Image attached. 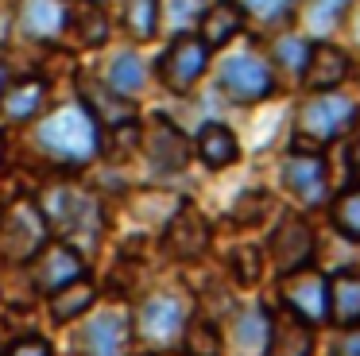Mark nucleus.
Segmentation results:
<instances>
[{
  "label": "nucleus",
  "mask_w": 360,
  "mask_h": 356,
  "mask_svg": "<svg viewBox=\"0 0 360 356\" xmlns=\"http://www.w3.org/2000/svg\"><path fill=\"white\" fill-rule=\"evenodd\" d=\"M35 144L58 167H89L101 151V124L86 113V105H63L39 120Z\"/></svg>",
  "instance_id": "1"
},
{
  "label": "nucleus",
  "mask_w": 360,
  "mask_h": 356,
  "mask_svg": "<svg viewBox=\"0 0 360 356\" xmlns=\"http://www.w3.org/2000/svg\"><path fill=\"white\" fill-rule=\"evenodd\" d=\"M360 120V101L341 89H321L298 105L295 113V144L306 147H329L345 139Z\"/></svg>",
  "instance_id": "2"
},
{
  "label": "nucleus",
  "mask_w": 360,
  "mask_h": 356,
  "mask_svg": "<svg viewBox=\"0 0 360 356\" xmlns=\"http://www.w3.org/2000/svg\"><path fill=\"white\" fill-rule=\"evenodd\" d=\"M279 186L287 190V198L298 209H321L329 201V163L321 155V147H306L295 144L279 163Z\"/></svg>",
  "instance_id": "3"
},
{
  "label": "nucleus",
  "mask_w": 360,
  "mask_h": 356,
  "mask_svg": "<svg viewBox=\"0 0 360 356\" xmlns=\"http://www.w3.org/2000/svg\"><path fill=\"white\" fill-rule=\"evenodd\" d=\"M264 255H267L275 275L310 267V263L318 260V232H314V221L306 213H283L279 221L271 224V232H267Z\"/></svg>",
  "instance_id": "4"
},
{
  "label": "nucleus",
  "mask_w": 360,
  "mask_h": 356,
  "mask_svg": "<svg viewBox=\"0 0 360 356\" xmlns=\"http://www.w3.org/2000/svg\"><path fill=\"white\" fill-rule=\"evenodd\" d=\"M217 89L233 105H259V101H267L275 93V70L256 51H236L221 62Z\"/></svg>",
  "instance_id": "5"
},
{
  "label": "nucleus",
  "mask_w": 360,
  "mask_h": 356,
  "mask_svg": "<svg viewBox=\"0 0 360 356\" xmlns=\"http://www.w3.org/2000/svg\"><path fill=\"white\" fill-rule=\"evenodd\" d=\"M210 46L198 39V31H182V35H171V43H167V51L159 54V82H163V89L171 93H190L198 82H202V74L210 70Z\"/></svg>",
  "instance_id": "6"
},
{
  "label": "nucleus",
  "mask_w": 360,
  "mask_h": 356,
  "mask_svg": "<svg viewBox=\"0 0 360 356\" xmlns=\"http://www.w3.org/2000/svg\"><path fill=\"white\" fill-rule=\"evenodd\" d=\"M279 306L310 325H329V275L314 263L279 275Z\"/></svg>",
  "instance_id": "7"
},
{
  "label": "nucleus",
  "mask_w": 360,
  "mask_h": 356,
  "mask_svg": "<svg viewBox=\"0 0 360 356\" xmlns=\"http://www.w3.org/2000/svg\"><path fill=\"white\" fill-rule=\"evenodd\" d=\"M186 317H190L186 298L163 291V294H151V298L140 302V310H136V317H132V329L140 333V341H148L151 348H171V345H179Z\"/></svg>",
  "instance_id": "8"
},
{
  "label": "nucleus",
  "mask_w": 360,
  "mask_h": 356,
  "mask_svg": "<svg viewBox=\"0 0 360 356\" xmlns=\"http://www.w3.org/2000/svg\"><path fill=\"white\" fill-rule=\"evenodd\" d=\"M47 240H51L47 217H43V209L35 201H16L8 213L0 217V248L16 263H32Z\"/></svg>",
  "instance_id": "9"
},
{
  "label": "nucleus",
  "mask_w": 360,
  "mask_h": 356,
  "mask_svg": "<svg viewBox=\"0 0 360 356\" xmlns=\"http://www.w3.org/2000/svg\"><path fill=\"white\" fill-rule=\"evenodd\" d=\"M39 209H43V217H47V229L66 232V244H70V236L94 232L97 221H101L97 201L89 198L86 190H78V186H55V190L39 201Z\"/></svg>",
  "instance_id": "10"
},
{
  "label": "nucleus",
  "mask_w": 360,
  "mask_h": 356,
  "mask_svg": "<svg viewBox=\"0 0 360 356\" xmlns=\"http://www.w3.org/2000/svg\"><path fill=\"white\" fill-rule=\"evenodd\" d=\"M210 244H213V224L205 221L202 209H194V205L182 201L163 224V248L174 255V260L194 263V260H202V255L210 252Z\"/></svg>",
  "instance_id": "11"
},
{
  "label": "nucleus",
  "mask_w": 360,
  "mask_h": 356,
  "mask_svg": "<svg viewBox=\"0 0 360 356\" xmlns=\"http://www.w3.org/2000/svg\"><path fill=\"white\" fill-rule=\"evenodd\" d=\"M89 275L86 271V260H82V252L74 244H66V240H47V244L39 248V255L32 260V283L35 291L43 294H55L58 286L74 283V279Z\"/></svg>",
  "instance_id": "12"
},
{
  "label": "nucleus",
  "mask_w": 360,
  "mask_h": 356,
  "mask_svg": "<svg viewBox=\"0 0 360 356\" xmlns=\"http://www.w3.org/2000/svg\"><path fill=\"white\" fill-rule=\"evenodd\" d=\"M314 352H318V325H310L306 317L275 306L259 356H314Z\"/></svg>",
  "instance_id": "13"
},
{
  "label": "nucleus",
  "mask_w": 360,
  "mask_h": 356,
  "mask_svg": "<svg viewBox=\"0 0 360 356\" xmlns=\"http://www.w3.org/2000/svg\"><path fill=\"white\" fill-rule=\"evenodd\" d=\"M352 74V58L329 39H310L306 62L298 70L306 93H321V89H341V82Z\"/></svg>",
  "instance_id": "14"
},
{
  "label": "nucleus",
  "mask_w": 360,
  "mask_h": 356,
  "mask_svg": "<svg viewBox=\"0 0 360 356\" xmlns=\"http://www.w3.org/2000/svg\"><path fill=\"white\" fill-rule=\"evenodd\" d=\"M143 155L159 174H174L190 163V139L167 116H151V124L143 128Z\"/></svg>",
  "instance_id": "15"
},
{
  "label": "nucleus",
  "mask_w": 360,
  "mask_h": 356,
  "mask_svg": "<svg viewBox=\"0 0 360 356\" xmlns=\"http://www.w3.org/2000/svg\"><path fill=\"white\" fill-rule=\"evenodd\" d=\"M128 341H132V317L124 310H105L82 333V348L89 356H124Z\"/></svg>",
  "instance_id": "16"
},
{
  "label": "nucleus",
  "mask_w": 360,
  "mask_h": 356,
  "mask_svg": "<svg viewBox=\"0 0 360 356\" xmlns=\"http://www.w3.org/2000/svg\"><path fill=\"white\" fill-rule=\"evenodd\" d=\"M244 23H248V15H244V8L236 4V0H210L202 20H198V39H202L210 51H221V46H229L240 35Z\"/></svg>",
  "instance_id": "17"
},
{
  "label": "nucleus",
  "mask_w": 360,
  "mask_h": 356,
  "mask_svg": "<svg viewBox=\"0 0 360 356\" xmlns=\"http://www.w3.org/2000/svg\"><path fill=\"white\" fill-rule=\"evenodd\" d=\"M194 151L210 170H229V167L240 163V139H236V132L229 128V124L205 120L202 132H198V139H194Z\"/></svg>",
  "instance_id": "18"
},
{
  "label": "nucleus",
  "mask_w": 360,
  "mask_h": 356,
  "mask_svg": "<svg viewBox=\"0 0 360 356\" xmlns=\"http://www.w3.org/2000/svg\"><path fill=\"white\" fill-rule=\"evenodd\" d=\"M47 101V82L43 77H12L0 93V116L12 124H24V120H35Z\"/></svg>",
  "instance_id": "19"
},
{
  "label": "nucleus",
  "mask_w": 360,
  "mask_h": 356,
  "mask_svg": "<svg viewBox=\"0 0 360 356\" xmlns=\"http://www.w3.org/2000/svg\"><path fill=\"white\" fill-rule=\"evenodd\" d=\"M82 105L105 128H132L136 124V105L132 97H120L117 89H97V85L82 82Z\"/></svg>",
  "instance_id": "20"
},
{
  "label": "nucleus",
  "mask_w": 360,
  "mask_h": 356,
  "mask_svg": "<svg viewBox=\"0 0 360 356\" xmlns=\"http://www.w3.org/2000/svg\"><path fill=\"white\" fill-rule=\"evenodd\" d=\"M329 325H360V271H337L329 275Z\"/></svg>",
  "instance_id": "21"
},
{
  "label": "nucleus",
  "mask_w": 360,
  "mask_h": 356,
  "mask_svg": "<svg viewBox=\"0 0 360 356\" xmlns=\"http://www.w3.org/2000/svg\"><path fill=\"white\" fill-rule=\"evenodd\" d=\"M20 23L32 39H43V43H55L66 31V4L63 0H24L20 8Z\"/></svg>",
  "instance_id": "22"
},
{
  "label": "nucleus",
  "mask_w": 360,
  "mask_h": 356,
  "mask_svg": "<svg viewBox=\"0 0 360 356\" xmlns=\"http://www.w3.org/2000/svg\"><path fill=\"white\" fill-rule=\"evenodd\" d=\"M47 298H51V317H55L58 325H70L74 317L89 314V310L97 306V283L89 275H82V279H74V283L58 286Z\"/></svg>",
  "instance_id": "23"
},
{
  "label": "nucleus",
  "mask_w": 360,
  "mask_h": 356,
  "mask_svg": "<svg viewBox=\"0 0 360 356\" xmlns=\"http://www.w3.org/2000/svg\"><path fill=\"white\" fill-rule=\"evenodd\" d=\"M329 213V229L349 244H360V182H349L345 190L329 193L326 201Z\"/></svg>",
  "instance_id": "24"
},
{
  "label": "nucleus",
  "mask_w": 360,
  "mask_h": 356,
  "mask_svg": "<svg viewBox=\"0 0 360 356\" xmlns=\"http://www.w3.org/2000/svg\"><path fill=\"white\" fill-rule=\"evenodd\" d=\"M66 27L78 35L82 46H101L109 39V12L101 8V0H78L74 8H66Z\"/></svg>",
  "instance_id": "25"
},
{
  "label": "nucleus",
  "mask_w": 360,
  "mask_h": 356,
  "mask_svg": "<svg viewBox=\"0 0 360 356\" xmlns=\"http://www.w3.org/2000/svg\"><path fill=\"white\" fill-rule=\"evenodd\" d=\"M267 322H271V306H264V302L236 310V314H233V341H236V348H240V352H248V356L264 352Z\"/></svg>",
  "instance_id": "26"
},
{
  "label": "nucleus",
  "mask_w": 360,
  "mask_h": 356,
  "mask_svg": "<svg viewBox=\"0 0 360 356\" xmlns=\"http://www.w3.org/2000/svg\"><path fill=\"white\" fill-rule=\"evenodd\" d=\"M179 348L186 356H225V333L213 317H186L182 325V337H179Z\"/></svg>",
  "instance_id": "27"
},
{
  "label": "nucleus",
  "mask_w": 360,
  "mask_h": 356,
  "mask_svg": "<svg viewBox=\"0 0 360 356\" xmlns=\"http://www.w3.org/2000/svg\"><path fill=\"white\" fill-rule=\"evenodd\" d=\"M105 85L117 89L120 97H136V93L148 85V66H143V58L136 51H120L117 58L105 66Z\"/></svg>",
  "instance_id": "28"
},
{
  "label": "nucleus",
  "mask_w": 360,
  "mask_h": 356,
  "mask_svg": "<svg viewBox=\"0 0 360 356\" xmlns=\"http://www.w3.org/2000/svg\"><path fill=\"white\" fill-rule=\"evenodd\" d=\"M267 271V255L259 244H236L229 252V275L236 286H256Z\"/></svg>",
  "instance_id": "29"
},
{
  "label": "nucleus",
  "mask_w": 360,
  "mask_h": 356,
  "mask_svg": "<svg viewBox=\"0 0 360 356\" xmlns=\"http://www.w3.org/2000/svg\"><path fill=\"white\" fill-rule=\"evenodd\" d=\"M205 4L210 0H159V27H167L171 35H182L202 20Z\"/></svg>",
  "instance_id": "30"
},
{
  "label": "nucleus",
  "mask_w": 360,
  "mask_h": 356,
  "mask_svg": "<svg viewBox=\"0 0 360 356\" xmlns=\"http://www.w3.org/2000/svg\"><path fill=\"white\" fill-rule=\"evenodd\" d=\"M124 23H128V35H132L136 43L155 39V31H159V0H128Z\"/></svg>",
  "instance_id": "31"
},
{
  "label": "nucleus",
  "mask_w": 360,
  "mask_h": 356,
  "mask_svg": "<svg viewBox=\"0 0 360 356\" xmlns=\"http://www.w3.org/2000/svg\"><path fill=\"white\" fill-rule=\"evenodd\" d=\"M267 217H271V193H264V190L244 193L233 205V224H240V229H252V224L267 221Z\"/></svg>",
  "instance_id": "32"
},
{
  "label": "nucleus",
  "mask_w": 360,
  "mask_h": 356,
  "mask_svg": "<svg viewBox=\"0 0 360 356\" xmlns=\"http://www.w3.org/2000/svg\"><path fill=\"white\" fill-rule=\"evenodd\" d=\"M236 4L244 8V15L248 20H259V23H279L287 20L290 12H295L302 0H236Z\"/></svg>",
  "instance_id": "33"
},
{
  "label": "nucleus",
  "mask_w": 360,
  "mask_h": 356,
  "mask_svg": "<svg viewBox=\"0 0 360 356\" xmlns=\"http://www.w3.org/2000/svg\"><path fill=\"white\" fill-rule=\"evenodd\" d=\"M306 51H310V39H302V35H283V39H275V46H271L275 66H287V70H295V74L302 70Z\"/></svg>",
  "instance_id": "34"
},
{
  "label": "nucleus",
  "mask_w": 360,
  "mask_h": 356,
  "mask_svg": "<svg viewBox=\"0 0 360 356\" xmlns=\"http://www.w3.org/2000/svg\"><path fill=\"white\" fill-rule=\"evenodd\" d=\"M349 4L352 0H314V4L306 8V20H310L314 31H329L345 12H349Z\"/></svg>",
  "instance_id": "35"
},
{
  "label": "nucleus",
  "mask_w": 360,
  "mask_h": 356,
  "mask_svg": "<svg viewBox=\"0 0 360 356\" xmlns=\"http://www.w3.org/2000/svg\"><path fill=\"white\" fill-rule=\"evenodd\" d=\"M0 356H55V345L47 337H39V333H24V337H16Z\"/></svg>",
  "instance_id": "36"
},
{
  "label": "nucleus",
  "mask_w": 360,
  "mask_h": 356,
  "mask_svg": "<svg viewBox=\"0 0 360 356\" xmlns=\"http://www.w3.org/2000/svg\"><path fill=\"white\" fill-rule=\"evenodd\" d=\"M329 356H360V325L337 329L333 345H329Z\"/></svg>",
  "instance_id": "37"
},
{
  "label": "nucleus",
  "mask_w": 360,
  "mask_h": 356,
  "mask_svg": "<svg viewBox=\"0 0 360 356\" xmlns=\"http://www.w3.org/2000/svg\"><path fill=\"white\" fill-rule=\"evenodd\" d=\"M349 174H352V182H360V136L349 144Z\"/></svg>",
  "instance_id": "38"
},
{
  "label": "nucleus",
  "mask_w": 360,
  "mask_h": 356,
  "mask_svg": "<svg viewBox=\"0 0 360 356\" xmlns=\"http://www.w3.org/2000/svg\"><path fill=\"white\" fill-rule=\"evenodd\" d=\"M8 82H12V74L4 70V62H0V93H4V85H8Z\"/></svg>",
  "instance_id": "39"
},
{
  "label": "nucleus",
  "mask_w": 360,
  "mask_h": 356,
  "mask_svg": "<svg viewBox=\"0 0 360 356\" xmlns=\"http://www.w3.org/2000/svg\"><path fill=\"white\" fill-rule=\"evenodd\" d=\"M4 147H8V144H4V136H0V163H4Z\"/></svg>",
  "instance_id": "40"
}]
</instances>
